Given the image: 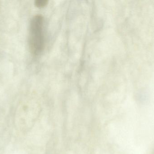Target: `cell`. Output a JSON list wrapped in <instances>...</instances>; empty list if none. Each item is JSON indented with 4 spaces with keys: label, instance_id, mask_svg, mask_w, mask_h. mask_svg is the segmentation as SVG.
I'll return each instance as SVG.
<instances>
[{
    "label": "cell",
    "instance_id": "6da1fadb",
    "mask_svg": "<svg viewBox=\"0 0 154 154\" xmlns=\"http://www.w3.org/2000/svg\"><path fill=\"white\" fill-rule=\"evenodd\" d=\"M43 22L41 16L37 15L32 18L30 25L29 47L32 53L38 54L43 45Z\"/></svg>",
    "mask_w": 154,
    "mask_h": 154
},
{
    "label": "cell",
    "instance_id": "7a4b0ae2",
    "mask_svg": "<svg viewBox=\"0 0 154 154\" xmlns=\"http://www.w3.org/2000/svg\"><path fill=\"white\" fill-rule=\"evenodd\" d=\"M47 4V2L45 1H41V0H38L35 2V5L37 7H43Z\"/></svg>",
    "mask_w": 154,
    "mask_h": 154
}]
</instances>
